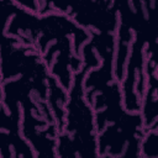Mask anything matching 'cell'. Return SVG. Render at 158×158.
Returning <instances> with one entry per match:
<instances>
[{"instance_id": "1", "label": "cell", "mask_w": 158, "mask_h": 158, "mask_svg": "<svg viewBox=\"0 0 158 158\" xmlns=\"http://www.w3.org/2000/svg\"><path fill=\"white\" fill-rule=\"evenodd\" d=\"M49 68L43 56L33 46L2 33L1 37V83L23 77L33 85V99L47 101Z\"/></svg>"}, {"instance_id": "2", "label": "cell", "mask_w": 158, "mask_h": 158, "mask_svg": "<svg viewBox=\"0 0 158 158\" xmlns=\"http://www.w3.org/2000/svg\"><path fill=\"white\" fill-rule=\"evenodd\" d=\"M86 70L74 74L65 106L64 131L72 136L79 158H99L95 110L85 99L84 79Z\"/></svg>"}, {"instance_id": "3", "label": "cell", "mask_w": 158, "mask_h": 158, "mask_svg": "<svg viewBox=\"0 0 158 158\" xmlns=\"http://www.w3.org/2000/svg\"><path fill=\"white\" fill-rule=\"evenodd\" d=\"M53 9L57 12L70 16L80 27L99 33L116 35L120 16L115 1H77V2H54Z\"/></svg>"}, {"instance_id": "4", "label": "cell", "mask_w": 158, "mask_h": 158, "mask_svg": "<svg viewBox=\"0 0 158 158\" xmlns=\"http://www.w3.org/2000/svg\"><path fill=\"white\" fill-rule=\"evenodd\" d=\"M21 135L32 146L36 158H59L57 143L59 130L56 123H48L33 96L22 102Z\"/></svg>"}, {"instance_id": "5", "label": "cell", "mask_w": 158, "mask_h": 158, "mask_svg": "<svg viewBox=\"0 0 158 158\" xmlns=\"http://www.w3.org/2000/svg\"><path fill=\"white\" fill-rule=\"evenodd\" d=\"M90 43L96 51L101 64L88 72L84 79L85 99L89 104H93L96 94L102 91L115 78V57H116V35L114 33H99L90 31Z\"/></svg>"}, {"instance_id": "6", "label": "cell", "mask_w": 158, "mask_h": 158, "mask_svg": "<svg viewBox=\"0 0 158 158\" xmlns=\"http://www.w3.org/2000/svg\"><path fill=\"white\" fill-rule=\"evenodd\" d=\"M146 46L147 42L141 36L135 35L125 77L121 81L123 107L128 112H141L142 109V100L147 89Z\"/></svg>"}, {"instance_id": "7", "label": "cell", "mask_w": 158, "mask_h": 158, "mask_svg": "<svg viewBox=\"0 0 158 158\" xmlns=\"http://www.w3.org/2000/svg\"><path fill=\"white\" fill-rule=\"evenodd\" d=\"M72 37L73 40V52L75 56L80 57L81 48L91 38L90 31L80 27L70 16L53 11L40 19V38L37 41L36 48L43 56L47 48L56 41Z\"/></svg>"}, {"instance_id": "8", "label": "cell", "mask_w": 158, "mask_h": 158, "mask_svg": "<svg viewBox=\"0 0 158 158\" xmlns=\"http://www.w3.org/2000/svg\"><path fill=\"white\" fill-rule=\"evenodd\" d=\"M146 133L141 112H126L117 121L109 123L98 135L99 156H121L128 142Z\"/></svg>"}, {"instance_id": "9", "label": "cell", "mask_w": 158, "mask_h": 158, "mask_svg": "<svg viewBox=\"0 0 158 158\" xmlns=\"http://www.w3.org/2000/svg\"><path fill=\"white\" fill-rule=\"evenodd\" d=\"M95 110V121L98 132L102 131L109 123L121 118L127 111L123 107L121 83L114 80L102 91L95 95L91 104Z\"/></svg>"}, {"instance_id": "10", "label": "cell", "mask_w": 158, "mask_h": 158, "mask_svg": "<svg viewBox=\"0 0 158 158\" xmlns=\"http://www.w3.org/2000/svg\"><path fill=\"white\" fill-rule=\"evenodd\" d=\"M40 15L27 11L17 4L14 16L9 21L2 33L17 38L23 44L36 47L40 38Z\"/></svg>"}, {"instance_id": "11", "label": "cell", "mask_w": 158, "mask_h": 158, "mask_svg": "<svg viewBox=\"0 0 158 158\" xmlns=\"http://www.w3.org/2000/svg\"><path fill=\"white\" fill-rule=\"evenodd\" d=\"M147 89L142 100L141 115L143 118L144 131L158 118V74L153 64L146 60Z\"/></svg>"}, {"instance_id": "12", "label": "cell", "mask_w": 158, "mask_h": 158, "mask_svg": "<svg viewBox=\"0 0 158 158\" xmlns=\"http://www.w3.org/2000/svg\"><path fill=\"white\" fill-rule=\"evenodd\" d=\"M69 91L65 90L52 75L48 78V96L47 102L53 114L56 125L59 132L64 131L65 125V106L68 102Z\"/></svg>"}, {"instance_id": "13", "label": "cell", "mask_w": 158, "mask_h": 158, "mask_svg": "<svg viewBox=\"0 0 158 158\" xmlns=\"http://www.w3.org/2000/svg\"><path fill=\"white\" fill-rule=\"evenodd\" d=\"M9 135H10V139H11V144H12L15 156L17 158H36V153H35L32 146L21 135V131L14 132V133L9 132Z\"/></svg>"}, {"instance_id": "14", "label": "cell", "mask_w": 158, "mask_h": 158, "mask_svg": "<svg viewBox=\"0 0 158 158\" xmlns=\"http://www.w3.org/2000/svg\"><path fill=\"white\" fill-rule=\"evenodd\" d=\"M57 153L59 158H79L77 149L74 147L72 136L63 131L58 135V143H57Z\"/></svg>"}, {"instance_id": "15", "label": "cell", "mask_w": 158, "mask_h": 158, "mask_svg": "<svg viewBox=\"0 0 158 158\" xmlns=\"http://www.w3.org/2000/svg\"><path fill=\"white\" fill-rule=\"evenodd\" d=\"M141 151L143 158H158V132L146 131L141 142Z\"/></svg>"}, {"instance_id": "16", "label": "cell", "mask_w": 158, "mask_h": 158, "mask_svg": "<svg viewBox=\"0 0 158 158\" xmlns=\"http://www.w3.org/2000/svg\"><path fill=\"white\" fill-rule=\"evenodd\" d=\"M80 57L83 59V68L81 69H84L86 72H90L101 64V60H100L96 51L94 49V47L90 42H88L83 46L81 52H80Z\"/></svg>"}, {"instance_id": "17", "label": "cell", "mask_w": 158, "mask_h": 158, "mask_svg": "<svg viewBox=\"0 0 158 158\" xmlns=\"http://www.w3.org/2000/svg\"><path fill=\"white\" fill-rule=\"evenodd\" d=\"M143 137H136L128 144L126 146L125 152L118 156V157H112V156H99V158H143L142 157V151H141V142Z\"/></svg>"}, {"instance_id": "18", "label": "cell", "mask_w": 158, "mask_h": 158, "mask_svg": "<svg viewBox=\"0 0 158 158\" xmlns=\"http://www.w3.org/2000/svg\"><path fill=\"white\" fill-rule=\"evenodd\" d=\"M0 156L1 158H15V152L11 144L9 132L0 130Z\"/></svg>"}, {"instance_id": "19", "label": "cell", "mask_w": 158, "mask_h": 158, "mask_svg": "<svg viewBox=\"0 0 158 158\" xmlns=\"http://www.w3.org/2000/svg\"><path fill=\"white\" fill-rule=\"evenodd\" d=\"M144 54H146V60H148L153 64V67L158 74V40L146 46Z\"/></svg>"}, {"instance_id": "20", "label": "cell", "mask_w": 158, "mask_h": 158, "mask_svg": "<svg viewBox=\"0 0 158 158\" xmlns=\"http://www.w3.org/2000/svg\"><path fill=\"white\" fill-rule=\"evenodd\" d=\"M16 2L25 10L31 11L33 14L40 15V1H33V0H16Z\"/></svg>"}, {"instance_id": "21", "label": "cell", "mask_w": 158, "mask_h": 158, "mask_svg": "<svg viewBox=\"0 0 158 158\" xmlns=\"http://www.w3.org/2000/svg\"><path fill=\"white\" fill-rule=\"evenodd\" d=\"M146 131H156V132H158V118H157V120H156V121H154V122H153Z\"/></svg>"}, {"instance_id": "22", "label": "cell", "mask_w": 158, "mask_h": 158, "mask_svg": "<svg viewBox=\"0 0 158 158\" xmlns=\"http://www.w3.org/2000/svg\"><path fill=\"white\" fill-rule=\"evenodd\" d=\"M15 158H17V157H16V156H15Z\"/></svg>"}]
</instances>
